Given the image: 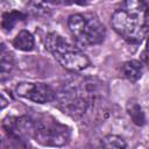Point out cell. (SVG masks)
Masks as SVG:
<instances>
[{
	"label": "cell",
	"mask_w": 149,
	"mask_h": 149,
	"mask_svg": "<svg viewBox=\"0 0 149 149\" xmlns=\"http://www.w3.org/2000/svg\"><path fill=\"white\" fill-rule=\"evenodd\" d=\"M44 45L58 63L69 71L79 72L90 65V59L80 49L56 33H49L45 36Z\"/></svg>",
	"instance_id": "7a4b0ae2"
},
{
	"label": "cell",
	"mask_w": 149,
	"mask_h": 149,
	"mask_svg": "<svg viewBox=\"0 0 149 149\" xmlns=\"http://www.w3.org/2000/svg\"><path fill=\"white\" fill-rule=\"evenodd\" d=\"M148 6L144 0H125L112 15V27L127 42L141 43L148 35Z\"/></svg>",
	"instance_id": "6da1fadb"
},
{
	"label": "cell",
	"mask_w": 149,
	"mask_h": 149,
	"mask_svg": "<svg viewBox=\"0 0 149 149\" xmlns=\"http://www.w3.org/2000/svg\"><path fill=\"white\" fill-rule=\"evenodd\" d=\"M85 22H86V16L83 14H72L69 16L68 27H69L70 33L72 34V36L76 40H78L80 37L81 31L85 26Z\"/></svg>",
	"instance_id": "30bf717a"
},
{
	"label": "cell",
	"mask_w": 149,
	"mask_h": 149,
	"mask_svg": "<svg viewBox=\"0 0 149 149\" xmlns=\"http://www.w3.org/2000/svg\"><path fill=\"white\" fill-rule=\"evenodd\" d=\"M26 16L23 13L21 12H16V10H12V12H8V13H5L2 15V21H1V26L5 30H12L14 28V26L23 20Z\"/></svg>",
	"instance_id": "8fae6325"
},
{
	"label": "cell",
	"mask_w": 149,
	"mask_h": 149,
	"mask_svg": "<svg viewBox=\"0 0 149 149\" xmlns=\"http://www.w3.org/2000/svg\"><path fill=\"white\" fill-rule=\"evenodd\" d=\"M14 58L9 52L0 51V81H7L14 73Z\"/></svg>",
	"instance_id": "52a82bcc"
},
{
	"label": "cell",
	"mask_w": 149,
	"mask_h": 149,
	"mask_svg": "<svg viewBox=\"0 0 149 149\" xmlns=\"http://www.w3.org/2000/svg\"><path fill=\"white\" fill-rule=\"evenodd\" d=\"M122 73L129 81H137L143 74V65L140 61H128L122 65Z\"/></svg>",
	"instance_id": "ba28073f"
},
{
	"label": "cell",
	"mask_w": 149,
	"mask_h": 149,
	"mask_svg": "<svg viewBox=\"0 0 149 149\" xmlns=\"http://www.w3.org/2000/svg\"><path fill=\"white\" fill-rule=\"evenodd\" d=\"M33 137L42 146L62 147L66 144L70 139V129L68 126L62 125L54 119L40 120L35 122Z\"/></svg>",
	"instance_id": "3957f363"
},
{
	"label": "cell",
	"mask_w": 149,
	"mask_h": 149,
	"mask_svg": "<svg viewBox=\"0 0 149 149\" xmlns=\"http://www.w3.org/2000/svg\"><path fill=\"white\" fill-rule=\"evenodd\" d=\"M128 114L135 125L143 126L146 123L144 112H143L141 105H139L137 102H130L128 105Z\"/></svg>",
	"instance_id": "7c38bea8"
},
{
	"label": "cell",
	"mask_w": 149,
	"mask_h": 149,
	"mask_svg": "<svg viewBox=\"0 0 149 149\" xmlns=\"http://www.w3.org/2000/svg\"><path fill=\"white\" fill-rule=\"evenodd\" d=\"M7 105H8V100H7V98L0 92V109H3Z\"/></svg>",
	"instance_id": "5bb4252c"
},
{
	"label": "cell",
	"mask_w": 149,
	"mask_h": 149,
	"mask_svg": "<svg viewBox=\"0 0 149 149\" xmlns=\"http://www.w3.org/2000/svg\"><path fill=\"white\" fill-rule=\"evenodd\" d=\"M43 1H47V2H52V3H57V2H59V0H43Z\"/></svg>",
	"instance_id": "e0dca14e"
},
{
	"label": "cell",
	"mask_w": 149,
	"mask_h": 149,
	"mask_svg": "<svg viewBox=\"0 0 149 149\" xmlns=\"http://www.w3.org/2000/svg\"><path fill=\"white\" fill-rule=\"evenodd\" d=\"M1 50H2V43L0 42V51H1Z\"/></svg>",
	"instance_id": "ac0fdd59"
},
{
	"label": "cell",
	"mask_w": 149,
	"mask_h": 149,
	"mask_svg": "<svg viewBox=\"0 0 149 149\" xmlns=\"http://www.w3.org/2000/svg\"><path fill=\"white\" fill-rule=\"evenodd\" d=\"M106 36L105 26L94 16L86 17L84 29L78 41L86 45H95L104 41Z\"/></svg>",
	"instance_id": "5b68a950"
},
{
	"label": "cell",
	"mask_w": 149,
	"mask_h": 149,
	"mask_svg": "<svg viewBox=\"0 0 149 149\" xmlns=\"http://www.w3.org/2000/svg\"><path fill=\"white\" fill-rule=\"evenodd\" d=\"M3 126L6 130L15 137H23V136L33 137L35 129V121H33L28 116H10L5 120Z\"/></svg>",
	"instance_id": "8992f818"
},
{
	"label": "cell",
	"mask_w": 149,
	"mask_h": 149,
	"mask_svg": "<svg viewBox=\"0 0 149 149\" xmlns=\"http://www.w3.org/2000/svg\"><path fill=\"white\" fill-rule=\"evenodd\" d=\"M141 58H142V61H143V64H144V65H147V48H144V49H143L142 55H141Z\"/></svg>",
	"instance_id": "2e32d148"
},
{
	"label": "cell",
	"mask_w": 149,
	"mask_h": 149,
	"mask_svg": "<svg viewBox=\"0 0 149 149\" xmlns=\"http://www.w3.org/2000/svg\"><path fill=\"white\" fill-rule=\"evenodd\" d=\"M66 3H77V5H85L86 0H65Z\"/></svg>",
	"instance_id": "9a60e30c"
},
{
	"label": "cell",
	"mask_w": 149,
	"mask_h": 149,
	"mask_svg": "<svg viewBox=\"0 0 149 149\" xmlns=\"http://www.w3.org/2000/svg\"><path fill=\"white\" fill-rule=\"evenodd\" d=\"M13 45L15 49L20 51H30L34 49L35 40L31 33L28 30H21L17 33L15 38L13 40Z\"/></svg>",
	"instance_id": "9c48e42d"
},
{
	"label": "cell",
	"mask_w": 149,
	"mask_h": 149,
	"mask_svg": "<svg viewBox=\"0 0 149 149\" xmlns=\"http://www.w3.org/2000/svg\"><path fill=\"white\" fill-rule=\"evenodd\" d=\"M16 93L19 97L37 104H47L55 99V92L44 83L22 81L16 86Z\"/></svg>",
	"instance_id": "277c9868"
},
{
	"label": "cell",
	"mask_w": 149,
	"mask_h": 149,
	"mask_svg": "<svg viewBox=\"0 0 149 149\" xmlns=\"http://www.w3.org/2000/svg\"><path fill=\"white\" fill-rule=\"evenodd\" d=\"M0 143H1V135H0Z\"/></svg>",
	"instance_id": "d6986e66"
},
{
	"label": "cell",
	"mask_w": 149,
	"mask_h": 149,
	"mask_svg": "<svg viewBox=\"0 0 149 149\" xmlns=\"http://www.w3.org/2000/svg\"><path fill=\"white\" fill-rule=\"evenodd\" d=\"M100 144L104 148H120V149H123V148L127 147L126 141L122 137L118 136V135H107V136H105L104 139H101Z\"/></svg>",
	"instance_id": "4fadbf2b"
}]
</instances>
